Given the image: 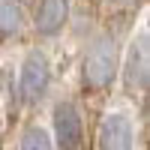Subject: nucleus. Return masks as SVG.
I'll list each match as a JSON object with an SVG mask.
<instances>
[{
    "label": "nucleus",
    "mask_w": 150,
    "mask_h": 150,
    "mask_svg": "<svg viewBox=\"0 0 150 150\" xmlns=\"http://www.w3.org/2000/svg\"><path fill=\"white\" fill-rule=\"evenodd\" d=\"M114 72H117V42L111 36H102L90 45L84 57V87H90V90L108 87Z\"/></svg>",
    "instance_id": "1"
},
{
    "label": "nucleus",
    "mask_w": 150,
    "mask_h": 150,
    "mask_svg": "<svg viewBox=\"0 0 150 150\" xmlns=\"http://www.w3.org/2000/svg\"><path fill=\"white\" fill-rule=\"evenodd\" d=\"M48 81H51L48 57L42 51H30L27 60H24V66H21V96L27 102L42 99V93L48 90Z\"/></svg>",
    "instance_id": "2"
},
{
    "label": "nucleus",
    "mask_w": 150,
    "mask_h": 150,
    "mask_svg": "<svg viewBox=\"0 0 150 150\" xmlns=\"http://www.w3.org/2000/svg\"><path fill=\"white\" fill-rule=\"evenodd\" d=\"M54 132L60 150H78L81 147V117L72 102H60L54 108Z\"/></svg>",
    "instance_id": "3"
},
{
    "label": "nucleus",
    "mask_w": 150,
    "mask_h": 150,
    "mask_svg": "<svg viewBox=\"0 0 150 150\" xmlns=\"http://www.w3.org/2000/svg\"><path fill=\"white\" fill-rule=\"evenodd\" d=\"M126 84L129 87H138L144 90L147 78H150V48H147V33H141L138 39L132 42L129 48V57H126Z\"/></svg>",
    "instance_id": "4"
},
{
    "label": "nucleus",
    "mask_w": 150,
    "mask_h": 150,
    "mask_svg": "<svg viewBox=\"0 0 150 150\" xmlns=\"http://www.w3.org/2000/svg\"><path fill=\"white\" fill-rule=\"evenodd\" d=\"M99 150H132V123L123 114H108L99 129Z\"/></svg>",
    "instance_id": "5"
},
{
    "label": "nucleus",
    "mask_w": 150,
    "mask_h": 150,
    "mask_svg": "<svg viewBox=\"0 0 150 150\" xmlns=\"http://www.w3.org/2000/svg\"><path fill=\"white\" fill-rule=\"evenodd\" d=\"M66 18H69V0H42L36 9V30L42 36H54L57 30H63Z\"/></svg>",
    "instance_id": "6"
},
{
    "label": "nucleus",
    "mask_w": 150,
    "mask_h": 150,
    "mask_svg": "<svg viewBox=\"0 0 150 150\" xmlns=\"http://www.w3.org/2000/svg\"><path fill=\"white\" fill-rule=\"evenodd\" d=\"M18 27H21L18 0H0V33H15Z\"/></svg>",
    "instance_id": "7"
},
{
    "label": "nucleus",
    "mask_w": 150,
    "mask_h": 150,
    "mask_svg": "<svg viewBox=\"0 0 150 150\" xmlns=\"http://www.w3.org/2000/svg\"><path fill=\"white\" fill-rule=\"evenodd\" d=\"M21 150H51V138H48L45 129L30 126L27 132L21 135Z\"/></svg>",
    "instance_id": "8"
}]
</instances>
